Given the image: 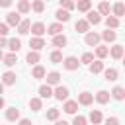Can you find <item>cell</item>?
I'll return each mask as SVG.
<instances>
[{
    "label": "cell",
    "instance_id": "obj_37",
    "mask_svg": "<svg viewBox=\"0 0 125 125\" xmlns=\"http://www.w3.org/2000/svg\"><path fill=\"white\" fill-rule=\"evenodd\" d=\"M31 10H33V12H37V14H41V12L45 10V2H41V0H35V2L31 4Z\"/></svg>",
    "mask_w": 125,
    "mask_h": 125
},
{
    "label": "cell",
    "instance_id": "obj_20",
    "mask_svg": "<svg viewBox=\"0 0 125 125\" xmlns=\"http://www.w3.org/2000/svg\"><path fill=\"white\" fill-rule=\"evenodd\" d=\"M55 18H57L59 21H62V23H64V21H68V20H70V14H68L66 10H62V8H59V10H57V14H55Z\"/></svg>",
    "mask_w": 125,
    "mask_h": 125
},
{
    "label": "cell",
    "instance_id": "obj_3",
    "mask_svg": "<svg viewBox=\"0 0 125 125\" xmlns=\"http://www.w3.org/2000/svg\"><path fill=\"white\" fill-rule=\"evenodd\" d=\"M31 33H33V37H43V33L47 31V27L41 23V21H35V23H31Z\"/></svg>",
    "mask_w": 125,
    "mask_h": 125
},
{
    "label": "cell",
    "instance_id": "obj_6",
    "mask_svg": "<svg viewBox=\"0 0 125 125\" xmlns=\"http://www.w3.org/2000/svg\"><path fill=\"white\" fill-rule=\"evenodd\" d=\"M16 72H12V70H8V72H4L2 74V84L4 86H12V84H16Z\"/></svg>",
    "mask_w": 125,
    "mask_h": 125
},
{
    "label": "cell",
    "instance_id": "obj_27",
    "mask_svg": "<svg viewBox=\"0 0 125 125\" xmlns=\"http://www.w3.org/2000/svg\"><path fill=\"white\" fill-rule=\"evenodd\" d=\"M29 10H31V4H29L27 0H20V2H18V12H20V14H27Z\"/></svg>",
    "mask_w": 125,
    "mask_h": 125
},
{
    "label": "cell",
    "instance_id": "obj_24",
    "mask_svg": "<svg viewBox=\"0 0 125 125\" xmlns=\"http://www.w3.org/2000/svg\"><path fill=\"white\" fill-rule=\"evenodd\" d=\"M39 96H41L43 100H45V98H47V100H49V98H53V88H51V86H47V84H45V86H41V88H39Z\"/></svg>",
    "mask_w": 125,
    "mask_h": 125
},
{
    "label": "cell",
    "instance_id": "obj_51",
    "mask_svg": "<svg viewBox=\"0 0 125 125\" xmlns=\"http://www.w3.org/2000/svg\"><path fill=\"white\" fill-rule=\"evenodd\" d=\"M2 59H4V53H2V49H0V61H2Z\"/></svg>",
    "mask_w": 125,
    "mask_h": 125
},
{
    "label": "cell",
    "instance_id": "obj_19",
    "mask_svg": "<svg viewBox=\"0 0 125 125\" xmlns=\"http://www.w3.org/2000/svg\"><path fill=\"white\" fill-rule=\"evenodd\" d=\"M125 14V6H123V2H117V4H113V18H121Z\"/></svg>",
    "mask_w": 125,
    "mask_h": 125
},
{
    "label": "cell",
    "instance_id": "obj_50",
    "mask_svg": "<svg viewBox=\"0 0 125 125\" xmlns=\"http://www.w3.org/2000/svg\"><path fill=\"white\" fill-rule=\"evenodd\" d=\"M2 92H4V84L0 82V94H2Z\"/></svg>",
    "mask_w": 125,
    "mask_h": 125
},
{
    "label": "cell",
    "instance_id": "obj_11",
    "mask_svg": "<svg viewBox=\"0 0 125 125\" xmlns=\"http://www.w3.org/2000/svg\"><path fill=\"white\" fill-rule=\"evenodd\" d=\"M109 96H111L113 100H117V102H121V100L125 98V90H123L121 86H115V88H113V90L109 92Z\"/></svg>",
    "mask_w": 125,
    "mask_h": 125
},
{
    "label": "cell",
    "instance_id": "obj_42",
    "mask_svg": "<svg viewBox=\"0 0 125 125\" xmlns=\"http://www.w3.org/2000/svg\"><path fill=\"white\" fill-rule=\"evenodd\" d=\"M72 125H86V117L84 115H76L74 121H72Z\"/></svg>",
    "mask_w": 125,
    "mask_h": 125
},
{
    "label": "cell",
    "instance_id": "obj_28",
    "mask_svg": "<svg viewBox=\"0 0 125 125\" xmlns=\"http://www.w3.org/2000/svg\"><path fill=\"white\" fill-rule=\"evenodd\" d=\"M74 8H78V12H90V8H92V2H90V0H82V2L74 4Z\"/></svg>",
    "mask_w": 125,
    "mask_h": 125
},
{
    "label": "cell",
    "instance_id": "obj_2",
    "mask_svg": "<svg viewBox=\"0 0 125 125\" xmlns=\"http://www.w3.org/2000/svg\"><path fill=\"white\" fill-rule=\"evenodd\" d=\"M62 66H64L66 70H76V68L80 66V61H78L76 57H66V59H62Z\"/></svg>",
    "mask_w": 125,
    "mask_h": 125
},
{
    "label": "cell",
    "instance_id": "obj_41",
    "mask_svg": "<svg viewBox=\"0 0 125 125\" xmlns=\"http://www.w3.org/2000/svg\"><path fill=\"white\" fill-rule=\"evenodd\" d=\"M61 8L68 12V10H72V8H74V2H72V0H62V2H61Z\"/></svg>",
    "mask_w": 125,
    "mask_h": 125
},
{
    "label": "cell",
    "instance_id": "obj_9",
    "mask_svg": "<svg viewBox=\"0 0 125 125\" xmlns=\"http://www.w3.org/2000/svg\"><path fill=\"white\" fill-rule=\"evenodd\" d=\"M20 14L18 12H10L8 16H6V25H20Z\"/></svg>",
    "mask_w": 125,
    "mask_h": 125
},
{
    "label": "cell",
    "instance_id": "obj_23",
    "mask_svg": "<svg viewBox=\"0 0 125 125\" xmlns=\"http://www.w3.org/2000/svg\"><path fill=\"white\" fill-rule=\"evenodd\" d=\"M2 62H4L6 66H14V64L18 62V57H16V53H10V55H4V59H2Z\"/></svg>",
    "mask_w": 125,
    "mask_h": 125
},
{
    "label": "cell",
    "instance_id": "obj_5",
    "mask_svg": "<svg viewBox=\"0 0 125 125\" xmlns=\"http://www.w3.org/2000/svg\"><path fill=\"white\" fill-rule=\"evenodd\" d=\"M29 47H31V51H41L43 47H45V41H43V37H31L29 39Z\"/></svg>",
    "mask_w": 125,
    "mask_h": 125
},
{
    "label": "cell",
    "instance_id": "obj_36",
    "mask_svg": "<svg viewBox=\"0 0 125 125\" xmlns=\"http://www.w3.org/2000/svg\"><path fill=\"white\" fill-rule=\"evenodd\" d=\"M25 61H27L29 64H37V62H39V53L29 51V53H27V57H25Z\"/></svg>",
    "mask_w": 125,
    "mask_h": 125
},
{
    "label": "cell",
    "instance_id": "obj_21",
    "mask_svg": "<svg viewBox=\"0 0 125 125\" xmlns=\"http://www.w3.org/2000/svg\"><path fill=\"white\" fill-rule=\"evenodd\" d=\"M8 47H10V51H12V53H16V51H20V49H21V41H20V39H16V37H12V39H8Z\"/></svg>",
    "mask_w": 125,
    "mask_h": 125
},
{
    "label": "cell",
    "instance_id": "obj_29",
    "mask_svg": "<svg viewBox=\"0 0 125 125\" xmlns=\"http://www.w3.org/2000/svg\"><path fill=\"white\" fill-rule=\"evenodd\" d=\"M66 43H68V39H66V37H64L62 33H61V35H55V37H53V45H55V47H64Z\"/></svg>",
    "mask_w": 125,
    "mask_h": 125
},
{
    "label": "cell",
    "instance_id": "obj_33",
    "mask_svg": "<svg viewBox=\"0 0 125 125\" xmlns=\"http://www.w3.org/2000/svg\"><path fill=\"white\" fill-rule=\"evenodd\" d=\"M29 107H31L33 111H39V109L43 107V102H41V98H31V100H29Z\"/></svg>",
    "mask_w": 125,
    "mask_h": 125
},
{
    "label": "cell",
    "instance_id": "obj_40",
    "mask_svg": "<svg viewBox=\"0 0 125 125\" xmlns=\"http://www.w3.org/2000/svg\"><path fill=\"white\" fill-rule=\"evenodd\" d=\"M80 62H84V64H92V62H94V55H92V53H84L82 59H80Z\"/></svg>",
    "mask_w": 125,
    "mask_h": 125
},
{
    "label": "cell",
    "instance_id": "obj_12",
    "mask_svg": "<svg viewBox=\"0 0 125 125\" xmlns=\"http://www.w3.org/2000/svg\"><path fill=\"white\" fill-rule=\"evenodd\" d=\"M88 119H90L94 125H100L104 117H102V111H100V109H92V111H90V115H88Z\"/></svg>",
    "mask_w": 125,
    "mask_h": 125
},
{
    "label": "cell",
    "instance_id": "obj_8",
    "mask_svg": "<svg viewBox=\"0 0 125 125\" xmlns=\"http://www.w3.org/2000/svg\"><path fill=\"white\" fill-rule=\"evenodd\" d=\"M94 102V96L90 94V92H82L80 96H78V102L76 104H80V105H90Z\"/></svg>",
    "mask_w": 125,
    "mask_h": 125
},
{
    "label": "cell",
    "instance_id": "obj_43",
    "mask_svg": "<svg viewBox=\"0 0 125 125\" xmlns=\"http://www.w3.org/2000/svg\"><path fill=\"white\" fill-rule=\"evenodd\" d=\"M6 35H8V25L0 23V37H6Z\"/></svg>",
    "mask_w": 125,
    "mask_h": 125
},
{
    "label": "cell",
    "instance_id": "obj_35",
    "mask_svg": "<svg viewBox=\"0 0 125 125\" xmlns=\"http://www.w3.org/2000/svg\"><path fill=\"white\" fill-rule=\"evenodd\" d=\"M105 25H107V29H115V27H119V20H117V18H113V16H107Z\"/></svg>",
    "mask_w": 125,
    "mask_h": 125
},
{
    "label": "cell",
    "instance_id": "obj_18",
    "mask_svg": "<svg viewBox=\"0 0 125 125\" xmlns=\"http://www.w3.org/2000/svg\"><path fill=\"white\" fill-rule=\"evenodd\" d=\"M62 109H64L66 113H76L78 104H76V102H72V100H66V102H64V105H62Z\"/></svg>",
    "mask_w": 125,
    "mask_h": 125
},
{
    "label": "cell",
    "instance_id": "obj_44",
    "mask_svg": "<svg viewBox=\"0 0 125 125\" xmlns=\"http://www.w3.org/2000/svg\"><path fill=\"white\" fill-rule=\"evenodd\" d=\"M105 125H119V119L117 117H107L105 119Z\"/></svg>",
    "mask_w": 125,
    "mask_h": 125
},
{
    "label": "cell",
    "instance_id": "obj_46",
    "mask_svg": "<svg viewBox=\"0 0 125 125\" xmlns=\"http://www.w3.org/2000/svg\"><path fill=\"white\" fill-rule=\"evenodd\" d=\"M6 45H8V41H6V37H0V49H2V47H6Z\"/></svg>",
    "mask_w": 125,
    "mask_h": 125
},
{
    "label": "cell",
    "instance_id": "obj_16",
    "mask_svg": "<svg viewBox=\"0 0 125 125\" xmlns=\"http://www.w3.org/2000/svg\"><path fill=\"white\" fill-rule=\"evenodd\" d=\"M45 74H47V72H45V68H43L41 64H35V66H33V72H31V76H33L35 80H39V78H45Z\"/></svg>",
    "mask_w": 125,
    "mask_h": 125
},
{
    "label": "cell",
    "instance_id": "obj_7",
    "mask_svg": "<svg viewBox=\"0 0 125 125\" xmlns=\"http://www.w3.org/2000/svg\"><path fill=\"white\" fill-rule=\"evenodd\" d=\"M45 76H47V86H59L61 74H59L57 70H53V72H49V74H45Z\"/></svg>",
    "mask_w": 125,
    "mask_h": 125
},
{
    "label": "cell",
    "instance_id": "obj_10",
    "mask_svg": "<svg viewBox=\"0 0 125 125\" xmlns=\"http://www.w3.org/2000/svg\"><path fill=\"white\" fill-rule=\"evenodd\" d=\"M62 31H64V29H62V23H51V25L47 27V33L53 35V37H55V35H61Z\"/></svg>",
    "mask_w": 125,
    "mask_h": 125
},
{
    "label": "cell",
    "instance_id": "obj_25",
    "mask_svg": "<svg viewBox=\"0 0 125 125\" xmlns=\"http://www.w3.org/2000/svg\"><path fill=\"white\" fill-rule=\"evenodd\" d=\"M96 102H98V104H107V102H109V92L100 90V92L96 94Z\"/></svg>",
    "mask_w": 125,
    "mask_h": 125
},
{
    "label": "cell",
    "instance_id": "obj_15",
    "mask_svg": "<svg viewBox=\"0 0 125 125\" xmlns=\"http://www.w3.org/2000/svg\"><path fill=\"white\" fill-rule=\"evenodd\" d=\"M74 27H76L78 33H88V29H90V25H88L86 20H78V21L74 23Z\"/></svg>",
    "mask_w": 125,
    "mask_h": 125
},
{
    "label": "cell",
    "instance_id": "obj_14",
    "mask_svg": "<svg viewBox=\"0 0 125 125\" xmlns=\"http://www.w3.org/2000/svg\"><path fill=\"white\" fill-rule=\"evenodd\" d=\"M29 27H31L29 20H21L20 25H18V33H20V35H25V33H29Z\"/></svg>",
    "mask_w": 125,
    "mask_h": 125
},
{
    "label": "cell",
    "instance_id": "obj_30",
    "mask_svg": "<svg viewBox=\"0 0 125 125\" xmlns=\"http://www.w3.org/2000/svg\"><path fill=\"white\" fill-rule=\"evenodd\" d=\"M107 55H109V49H107L105 45H98V47H96V57H98V59H105Z\"/></svg>",
    "mask_w": 125,
    "mask_h": 125
},
{
    "label": "cell",
    "instance_id": "obj_39",
    "mask_svg": "<svg viewBox=\"0 0 125 125\" xmlns=\"http://www.w3.org/2000/svg\"><path fill=\"white\" fill-rule=\"evenodd\" d=\"M47 119H49V121H57V119H59V109H57V107H51V109L47 111Z\"/></svg>",
    "mask_w": 125,
    "mask_h": 125
},
{
    "label": "cell",
    "instance_id": "obj_47",
    "mask_svg": "<svg viewBox=\"0 0 125 125\" xmlns=\"http://www.w3.org/2000/svg\"><path fill=\"white\" fill-rule=\"evenodd\" d=\"M20 125H31L29 119H20Z\"/></svg>",
    "mask_w": 125,
    "mask_h": 125
},
{
    "label": "cell",
    "instance_id": "obj_31",
    "mask_svg": "<svg viewBox=\"0 0 125 125\" xmlns=\"http://www.w3.org/2000/svg\"><path fill=\"white\" fill-rule=\"evenodd\" d=\"M115 37H117V33L115 31H111V29H107V31H104L102 35H100V39H104V41H115Z\"/></svg>",
    "mask_w": 125,
    "mask_h": 125
},
{
    "label": "cell",
    "instance_id": "obj_45",
    "mask_svg": "<svg viewBox=\"0 0 125 125\" xmlns=\"http://www.w3.org/2000/svg\"><path fill=\"white\" fill-rule=\"evenodd\" d=\"M10 4H12V0H0V6H2V8H8Z\"/></svg>",
    "mask_w": 125,
    "mask_h": 125
},
{
    "label": "cell",
    "instance_id": "obj_34",
    "mask_svg": "<svg viewBox=\"0 0 125 125\" xmlns=\"http://www.w3.org/2000/svg\"><path fill=\"white\" fill-rule=\"evenodd\" d=\"M109 10H111V6H109L107 2H100V6H98V14H100V16H107Z\"/></svg>",
    "mask_w": 125,
    "mask_h": 125
},
{
    "label": "cell",
    "instance_id": "obj_13",
    "mask_svg": "<svg viewBox=\"0 0 125 125\" xmlns=\"http://www.w3.org/2000/svg\"><path fill=\"white\" fill-rule=\"evenodd\" d=\"M86 21H88V25H90V23H94V25H98V23L102 21V18H100V14H98V12H94V10H90V12H88V18H86Z\"/></svg>",
    "mask_w": 125,
    "mask_h": 125
},
{
    "label": "cell",
    "instance_id": "obj_38",
    "mask_svg": "<svg viewBox=\"0 0 125 125\" xmlns=\"http://www.w3.org/2000/svg\"><path fill=\"white\" fill-rule=\"evenodd\" d=\"M51 62H55V64L62 62V53H61V51H53V53H51Z\"/></svg>",
    "mask_w": 125,
    "mask_h": 125
},
{
    "label": "cell",
    "instance_id": "obj_22",
    "mask_svg": "<svg viewBox=\"0 0 125 125\" xmlns=\"http://www.w3.org/2000/svg\"><path fill=\"white\" fill-rule=\"evenodd\" d=\"M109 55H111L113 59H117V61H119V59L123 57V45H113V47H111V51H109Z\"/></svg>",
    "mask_w": 125,
    "mask_h": 125
},
{
    "label": "cell",
    "instance_id": "obj_26",
    "mask_svg": "<svg viewBox=\"0 0 125 125\" xmlns=\"http://www.w3.org/2000/svg\"><path fill=\"white\" fill-rule=\"evenodd\" d=\"M6 119H8V121H16V119H20V109H16V107L6 109Z\"/></svg>",
    "mask_w": 125,
    "mask_h": 125
},
{
    "label": "cell",
    "instance_id": "obj_48",
    "mask_svg": "<svg viewBox=\"0 0 125 125\" xmlns=\"http://www.w3.org/2000/svg\"><path fill=\"white\" fill-rule=\"evenodd\" d=\"M55 125H68V123H66V121H61V119H57V121H55Z\"/></svg>",
    "mask_w": 125,
    "mask_h": 125
},
{
    "label": "cell",
    "instance_id": "obj_4",
    "mask_svg": "<svg viewBox=\"0 0 125 125\" xmlns=\"http://www.w3.org/2000/svg\"><path fill=\"white\" fill-rule=\"evenodd\" d=\"M84 41H86V45H90V47H98V43H100V35L94 33V31H88L86 37H84Z\"/></svg>",
    "mask_w": 125,
    "mask_h": 125
},
{
    "label": "cell",
    "instance_id": "obj_32",
    "mask_svg": "<svg viewBox=\"0 0 125 125\" xmlns=\"http://www.w3.org/2000/svg\"><path fill=\"white\" fill-rule=\"evenodd\" d=\"M104 70V62L102 61H94L92 64H90V72L92 74H98V72H102Z\"/></svg>",
    "mask_w": 125,
    "mask_h": 125
},
{
    "label": "cell",
    "instance_id": "obj_49",
    "mask_svg": "<svg viewBox=\"0 0 125 125\" xmlns=\"http://www.w3.org/2000/svg\"><path fill=\"white\" fill-rule=\"evenodd\" d=\"M4 105H6V102H4V98H2V96H0V109H2V107H4Z\"/></svg>",
    "mask_w": 125,
    "mask_h": 125
},
{
    "label": "cell",
    "instance_id": "obj_17",
    "mask_svg": "<svg viewBox=\"0 0 125 125\" xmlns=\"http://www.w3.org/2000/svg\"><path fill=\"white\" fill-rule=\"evenodd\" d=\"M104 76H105V80H107V82H113V80H117L119 72H117L115 68H105V70H104Z\"/></svg>",
    "mask_w": 125,
    "mask_h": 125
},
{
    "label": "cell",
    "instance_id": "obj_1",
    "mask_svg": "<svg viewBox=\"0 0 125 125\" xmlns=\"http://www.w3.org/2000/svg\"><path fill=\"white\" fill-rule=\"evenodd\" d=\"M53 96H55V98H57L59 102H66V100H68V88H66V86H61V84H59V86H57V88L53 90Z\"/></svg>",
    "mask_w": 125,
    "mask_h": 125
}]
</instances>
